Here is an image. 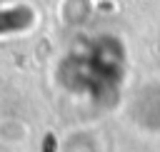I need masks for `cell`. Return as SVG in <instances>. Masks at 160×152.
Masks as SVG:
<instances>
[{
  "label": "cell",
  "instance_id": "6da1fadb",
  "mask_svg": "<svg viewBox=\"0 0 160 152\" xmlns=\"http://www.w3.org/2000/svg\"><path fill=\"white\" fill-rule=\"evenodd\" d=\"M52 147H55V140L48 135V140H45V152H52Z\"/></svg>",
  "mask_w": 160,
  "mask_h": 152
}]
</instances>
